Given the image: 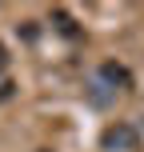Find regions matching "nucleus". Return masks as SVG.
Masks as SVG:
<instances>
[{
	"mask_svg": "<svg viewBox=\"0 0 144 152\" xmlns=\"http://www.w3.org/2000/svg\"><path fill=\"white\" fill-rule=\"evenodd\" d=\"M100 144H104V152H136L140 148V132L132 128V124L116 120V124H108V128L100 132Z\"/></svg>",
	"mask_w": 144,
	"mask_h": 152,
	"instance_id": "obj_1",
	"label": "nucleus"
},
{
	"mask_svg": "<svg viewBox=\"0 0 144 152\" xmlns=\"http://www.w3.org/2000/svg\"><path fill=\"white\" fill-rule=\"evenodd\" d=\"M100 88H112V92H132V72L116 60H104L100 64V76H96Z\"/></svg>",
	"mask_w": 144,
	"mask_h": 152,
	"instance_id": "obj_2",
	"label": "nucleus"
},
{
	"mask_svg": "<svg viewBox=\"0 0 144 152\" xmlns=\"http://www.w3.org/2000/svg\"><path fill=\"white\" fill-rule=\"evenodd\" d=\"M52 28L60 32L64 40H80V24H76L72 16L64 12V8H52Z\"/></svg>",
	"mask_w": 144,
	"mask_h": 152,
	"instance_id": "obj_3",
	"label": "nucleus"
},
{
	"mask_svg": "<svg viewBox=\"0 0 144 152\" xmlns=\"http://www.w3.org/2000/svg\"><path fill=\"white\" fill-rule=\"evenodd\" d=\"M12 88H16V84H12V80H8V76H4V72H0V100H8V96H12Z\"/></svg>",
	"mask_w": 144,
	"mask_h": 152,
	"instance_id": "obj_4",
	"label": "nucleus"
},
{
	"mask_svg": "<svg viewBox=\"0 0 144 152\" xmlns=\"http://www.w3.org/2000/svg\"><path fill=\"white\" fill-rule=\"evenodd\" d=\"M4 68H8V48L0 44V72H4Z\"/></svg>",
	"mask_w": 144,
	"mask_h": 152,
	"instance_id": "obj_5",
	"label": "nucleus"
}]
</instances>
